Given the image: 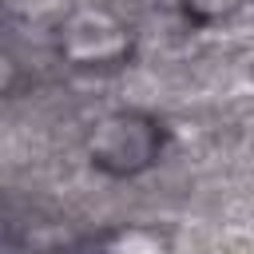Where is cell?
I'll use <instances>...</instances> for the list:
<instances>
[{"mask_svg": "<svg viewBox=\"0 0 254 254\" xmlns=\"http://www.w3.org/2000/svg\"><path fill=\"white\" fill-rule=\"evenodd\" d=\"M151 151H155V131H151V123H143L135 115L107 119L99 139H95V163L111 167L119 175L139 171L143 163H151Z\"/></svg>", "mask_w": 254, "mask_h": 254, "instance_id": "obj_1", "label": "cell"}]
</instances>
